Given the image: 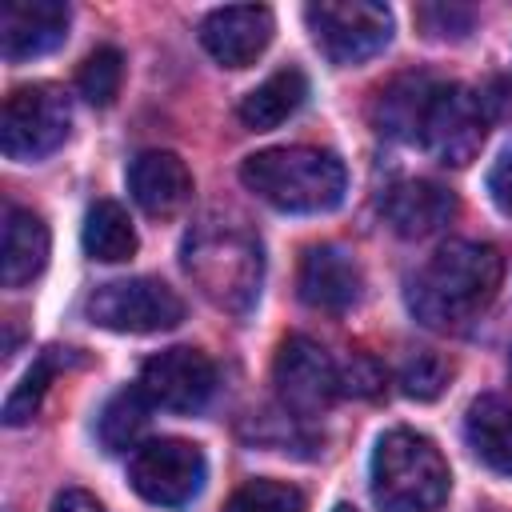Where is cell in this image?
<instances>
[{
    "mask_svg": "<svg viewBox=\"0 0 512 512\" xmlns=\"http://www.w3.org/2000/svg\"><path fill=\"white\" fill-rule=\"evenodd\" d=\"M504 280V256L480 240H448L408 280V308L436 332L468 328Z\"/></svg>",
    "mask_w": 512,
    "mask_h": 512,
    "instance_id": "obj_1",
    "label": "cell"
},
{
    "mask_svg": "<svg viewBox=\"0 0 512 512\" xmlns=\"http://www.w3.org/2000/svg\"><path fill=\"white\" fill-rule=\"evenodd\" d=\"M184 272L228 316H248L264 284V252L252 228L236 220H200L184 236Z\"/></svg>",
    "mask_w": 512,
    "mask_h": 512,
    "instance_id": "obj_2",
    "label": "cell"
},
{
    "mask_svg": "<svg viewBox=\"0 0 512 512\" xmlns=\"http://www.w3.org/2000/svg\"><path fill=\"white\" fill-rule=\"evenodd\" d=\"M240 180L264 204L280 212H328L344 200L348 172L336 152L292 144V148H264L244 156Z\"/></svg>",
    "mask_w": 512,
    "mask_h": 512,
    "instance_id": "obj_3",
    "label": "cell"
},
{
    "mask_svg": "<svg viewBox=\"0 0 512 512\" xmlns=\"http://www.w3.org/2000/svg\"><path fill=\"white\" fill-rule=\"evenodd\" d=\"M452 492V472L444 452L412 432L392 428L372 452V500L380 512H440Z\"/></svg>",
    "mask_w": 512,
    "mask_h": 512,
    "instance_id": "obj_4",
    "label": "cell"
},
{
    "mask_svg": "<svg viewBox=\"0 0 512 512\" xmlns=\"http://www.w3.org/2000/svg\"><path fill=\"white\" fill-rule=\"evenodd\" d=\"M72 104L56 84H24L4 96L0 112V148L8 160L32 164L56 152L68 140Z\"/></svg>",
    "mask_w": 512,
    "mask_h": 512,
    "instance_id": "obj_5",
    "label": "cell"
},
{
    "mask_svg": "<svg viewBox=\"0 0 512 512\" xmlns=\"http://www.w3.org/2000/svg\"><path fill=\"white\" fill-rule=\"evenodd\" d=\"M316 48L332 64H364L392 40V12L372 0H320L304 8Z\"/></svg>",
    "mask_w": 512,
    "mask_h": 512,
    "instance_id": "obj_6",
    "label": "cell"
},
{
    "mask_svg": "<svg viewBox=\"0 0 512 512\" xmlns=\"http://www.w3.org/2000/svg\"><path fill=\"white\" fill-rule=\"evenodd\" d=\"M88 320L108 328V332H132V336H148V332H168L184 320V300L152 276H128V280H108L100 284L88 304H84Z\"/></svg>",
    "mask_w": 512,
    "mask_h": 512,
    "instance_id": "obj_7",
    "label": "cell"
},
{
    "mask_svg": "<svg viewBox=\"0 0 512 512\" xmlns=\"http://www.w3.org/2000/svg\"><path fill=\"white\" fill-rule=\"evenodd\" d=\"M128 480L148 504L184 508L200 496V488L208 480V460L192 440L160 436V440H144L132 452Z\"/></svg>",
    "mask_w": 512,
    "mask_h": 512,
    "instance_id": "obj_8",
    "label": "cell"
},
{
    "mask_svg": "<svg viewBox=\"0 0 512 512\" xmlns=\"http://www.w3.org/2000/svg\"><path fill=\"white\" fill-rule=\"evenodd\" d=\"M484 136H488V112L480 92L456 80H436L420 124V148H428L440 164L464 168L468 160H476Z\"/></svg>",
    "mask_w": 512,
    "mask_h": 512,
    "instance_id": "obj_9",
    "label": "cell"
},
{
    "mask_svg": "<svg viewBox=\"0 0 512 512\" xmlns=\"http://www.w3.org/2000/svg\"><path fill=\"white\" fill-rule=\"evenodd\" d=\"M272 384H276V396H280V404L288 412H296V416H320L340 396V368L332 364V356L316 340L288 336L276 348Z\"/></svg>",
    "mask_w": 512,
    "mask_h": 512,
    "instance_id": "obj_10",
    "label": "cell"
},
{
    "mask_svg": "<svg viewBox=\"0 0 512 512\" xmlns=\"http://www.w3.org/2000/svg\"><path fill=\"white\" fill-rule=\"evenodd\" d=\"M140 392L168 412H200L216 392V364L200 348H164L144 360Z\"/></svg>",
    "mask_w": 512,
    "mask_h": 512,
    "instance_id": "obj_11",
    "label": "cell"
},
{
    "mask_svg": "<svg viewBox=\"0 0 512 512\" xmlns=\"http://www.w3.org/2000/svg\"><path fill=\"white\" fill-rule=\"evenodd\" d=\"M276 20L264 4H228L200 20L204 52L224 68H248L272 40Z\"/></svg>",
    "mask_w": 512,
    "mask_h": 512,
    "instance_id": "obj_12",
    "label": "cell"
},
{
    "mask_svg": "<svg viewBox=\"0 0 512 512\" xmlns=\"http://www.w3.org/2000/svg\"><path fill=\"white\" fill-rule=\"evenodd\" d=\"M296 292L316 312H348L364 292L356 256L340 244H312L296 272Z\"/></svg>",
    "mask_w": 512,
    "mask_h": 512,
    "instance_id": "obj_13",
    "label": "cell"
},
{
    "mask_svg": "<svg viewBox=\"0 0 512 512\" xmlns=\"http://www.w3.org/2000/svg\"><path fill=\"white\" fill-rule=\"evenodd\" d=\"M68 4L60 0H4L0 4V52L20 64L44 56L68 36Z\"/></svg>",
    "mask_w": 512,
    "mask_h": 512,
    "instance_id": "obj_14",
    "label": "cell"
},
{
    "mask_svg": "<svg viewBox=\"0 0 512 512\" xmlns=\"http://www.w3.org/2000/svg\"><path fill=\"white\" fill-rule=\"evenodd\" d=\"M128 192L148 216L168 220L192 200V172L176 152L148 148L128 164Z\"/></svg>",
    "mask_w": 512,
    "mask_h": 512,
    "instance_id": "obj_15",
    "label": "cell"
},
{
    "mask_svg": "<svg viewBox=\"0 0 512 512\" xmlns=\"http://www.w3.org/2000/svg\"><path fill=\"white\" fill-rule=\"evenodd\" d=\"M380 212L396 236L424 240L456 216V196L436 180H400L384 192Z\"/></svg>",
    "mask_w": 512,
    "mask_h": 512,
    "instance_id": "obj_16",
    "label": "cell"
},
{
    "mask_svg": "<svg viewBox=\"0 0 512 512\" xmlns=\"http://www.w3.org/2000/svg\"><path fill=\"white\" fill-rule=\"evenodd\" d=\"M432 88H436V76H428V72L392 76L372 100L376 132L388 136V140H400V144H420V124H424Z\"/></svg>",
    "mask_w": 512,
    "mask_h": 512,
    "instance_id": "obj_17",
    "label": "cell"
},
{
    "mask_svg": "<svg viewBox=\"0 0 512 512\" xmlns=\"http://www.w3.org/2000/svg\"><path fill=\"white\" fill-rule=\"evenodd\" d=\"M48 264V224L32 208H4V244H0V280L20 288L40 276Z\"/></svg>",
    "mask_w": 512,
    "mask_h": 512,
    "instance_id": "obj_18",
    "label": "cell"
},
{
    "mask_svg": "<svg viewBox=\"0 0 512 512\" xmlns=\"http://www.w3.org/2000/svg\"><path fill=\"white\" fill-rule=\"evenodd\" d=\"M464 440L480 464L500 476H512V404L500 396H480L468 404Z\"/></svg>",
    "mask_w": 512,
    "mask_h": 512,
    "instance_id": "obj_19",
    "label": "cell"
},
{
    "mask_svg": "<svg viewBox=\"0 0 512 512\" xmlns=\"http://www.w3.org/2000/svg\"><path fill=\"white\" fill-rule=\"evenodd\" d=\"M304 100H308V76L300 68H280L240 100L236 116L244 128L268 132V128H280L288 116H296Z\"/></svg>",
    "mask_w": 512,
    "mask_h": 512,
    "instance_id": "obj_20",
    "label": "cell"
},
{
    "mask_svg": "<svg viewBox=\"0 0 512 512\" xmlns=\"http://www.w3.org/2000/svg\"><path fill=\"white\" fill-rule=\"evenodd\" d=\"M84 252L100 264H120L136 256V228L116 200H96L84 216Z\"/></svg>",
    "mask_w": 512,
    "mask_h": 512,
    "instance_id": "obj_21",
    "label": "cell"
},
{
    "mask_svg": "<svg viewBox=\"0 0 512 512\" xmlns=\"http://www.w3.org/2000/svg\"><path fill=\"white\" fill-rule=\"evenodd\" d=\"M148 396L140 392V384L136 388H124V392H116L108 404H104V412H100V420H96V436H100V444L108 448V452H124V448H140L136 440L144 436V428H148Z\"/></svg>",
    "mask_w": 512,
    "mask_h": 512,
    "instance_id": "obj_22",
    "label": "cell"
},
{
    "mask_svg": "<svg viewBox=\"0 0 512 512\" xmlns=\"http://www.w3.org/2000/svg\"><path fill=\"white\" fill-rule=\"evenodd\" d=\"M120 84H124V56H120V48L104 44V48H96V52L84 56V64L76 72V92L88 104L108 108L120 96Z\"/></svg>",
    "mask_w": 512,
    "mask_h": 512,
    "instance_id": "obj_23",
    "label": "cell"
},
{
    "mask_svg": "<svg viewBox=\"0 0 512 512\" xmlns=\"http://www.w3.org/2000/svg\"><path fill=\"white\" fill-rule=\"evenodd\" d=\"M56 368H60V348H48V352L36 356V364L24 372V380H20V384L12 388V396L4 400V424H8V428L32 420V412L40 408V400H44V392H48Z\"/></svg>",
    "mask_w": 512,
    "mask_h": 512,
    "instance_id": "obj_24",
    "label": "cell"
},
{
    "mask_svg": "<svg viewBox=\"0 0 512 512\" xmlns=\"http://www.w3.org/2000/svg\"><path fill=\"white\" fill-rule=\"evenodd\" d=\"M224 512H304V496L284 480H248L228 496Z\"/></svg>",
    "mask_w": 512,
    "mask_h": 512,
    "instance_id": "obj_25",
    "label": "cell"
},
{
    "mask_svg": "<svg viewBox=\"0 0 512 512\" xmlns=\"http://www.w3.org/2000/svg\"><path fill=\"white\" fill-rule=\"evenodd\" d=\"M452 380V360L440 352H412L400 364V392L412 400H436Z\"/></svg>",
    "mask_w": 512,
    "mask_h": 512,
    "instance_id": "obj_26",
    "label": "cell"
},
{
    "mask_svg": "<svg viewBox=\"0 0 512 512\" xmlns=\"http://www.w3.org/2000/svg\"><path fill=\"white\" fill-rule=\"evenodd\" d=\"M416 24L436 40H464L476 24V12L464 4H420Z\"/></svg>",
    "mask_w": 512,
    "mask_h": 512,
    "instance_id": "obj_27",
    "label": "cell"
},
{
    "mask_svg": "<svg viewBox=\"0 0 512 512\" xmlns=\"http://www.w3.org/2000/svg\"><path fill=\"white\" fill-rule=\"evenodd\" d=\"M384 388V368L368 356H352L344 368H340V392H352V396H376Z\"/></svg>",
    "mask_w": 512,
    "mask_h": 512,
    "instance_id": "obj_28",
    "label": "cell"
},
{
    "mask_svg": "<svg viewBox=\"0 0 512 512\" xmlns=\"http://www.w3.org/2000/svg\"><path fill=\"white\" fill-rule=\"evenodd\" d=\"M488 192H492V200H496L504 212H512V148L492 164V172H488Z\"/></svg>",
    "mask_w": 512,
    "mask_h": 512,
    "instance_id": "obj_29",
    "label": "cell"
},
{
    "mask_svg": "<svg viewBox=\"0 0 512 512\" xmlns=\"http://www.w3.org/2000/svg\"><path fill=\"white\" fill-rule=\"evenodd\" d=\"M52 512H104V504L92 492H84V488H64L52 500Z\"/></svg>",
    "mask_w": 512,
    "mask_h": 512,
    "instance_id": "obj_30",
    "label": "cell"
},
{
    "mask_svg": "<svg viewBox=\"0 0 512 512\" xmlns=\"http://www.w3.org/2000/svg\"><path fill=\"white\" fill-rule=\"evenodd\" d=\"M332 512H356V508H352V504H336Z\"/></svg>",
    "mask_w": 512,
    "mask_h": 512,
    "instance_id": "obj_31",
    "label": "cell"
},
{
    "mask_svg": "<svg viewBox=\"0 0 512 512\" xmlns=\"http://www.w3.org/2000/svg\"><path fill=\"white\" fill-rule=\"evenodd\" d=\"M508 372H512V356H508Z\"/></svg>",
    "mask_w": 512,
    "mask_h": 512,
    "instance_id": "obj_32",
    "label": "cell"
}]
</instances>
